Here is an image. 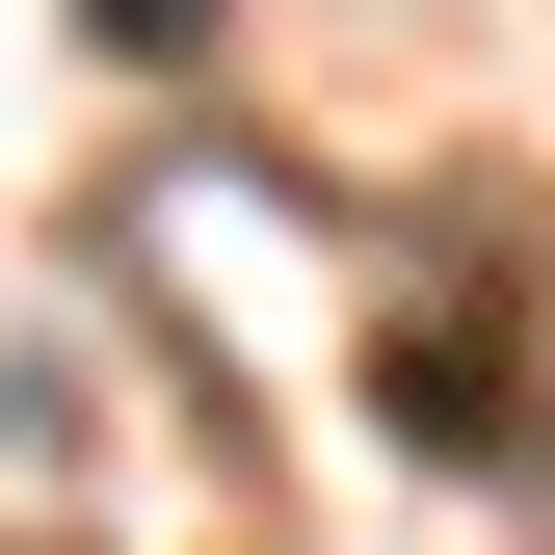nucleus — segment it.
Instances as JSON below:
<instances>
[{
	"instance_id": "2",
	"label": "nucleus",
	"mask_w": 555,
	"mask_h": 555,
	"mask_svg": "<svg viewBox=\"0 0 555 555\" xmlns=\"http://www.w3.org/2000/svg\"><path fill=\"white\" fill-rule=\"evenodd\" d=\"M80 27H106V53H212V0H80Z\"/></svg>"
},
{
	"instance_id": "1",
	"label": "nucleus",
	"mask_w": 555,
	"mask_h": 555,
	"mask_svg": "<svg viewBox=\"0 0 555 555\" xmlns=\"http://www.w3.org/2000/svg\"><path fill=\"white\" fill-rule=\"evenodd\" d=\"M397 424H424L450 476H529V371H503V292H450V318H397Z\"/></svg>"
}]
</instances>
